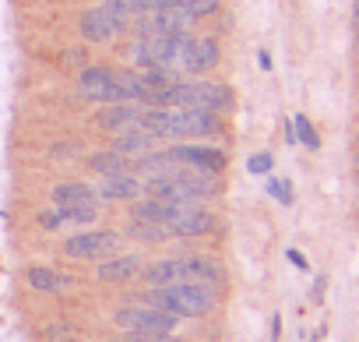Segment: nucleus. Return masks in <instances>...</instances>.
Wrapping results in <instances>:
<instances>
[{"mask_svg":"<svg viewBox=\"0 0 359 342\" xmlns=\"http://www.w3.org/2000/svg\"><path fill=\"white\" fill-rule=\"evenodd\" d=\"M25 282H29L32 289H39V293H64V289L74 286L71 275L53 272V268H43V265H32V268L25 272Z\"/></svg>","mask_w":359,"mask_h":342,"instance_id":"2eb2a0df","label":"nucleus"},{"mask_svg":"<svg viewBox=\"0 0 359 342\" xmlns=\"http://www.w3.org/2000/svg\"><path fill=\"white\" fill-rule=\"evenodd\" d=\"M113 342H141V338H137V335H130V331H127V338H113Z\"/></svg>","mask_w":359,"mask_h":342,"instance_id":"a878e982","label":"nucleus"},{"mask_svg":"<svg viewBox=\"0 0 359 342\" xmlns=\"http://www.w3.org/2000/svg\"><path fill=\"white\" fill-rule=\"evenodd\" d=\"M162 230H165V237H205L215 230V216L201 205H172Z\"/></svg>","mask_w":359,"mask_h":342,"instance_id":"0eeeda50","label":"nucleus"},{"mask_svg":"<svg viewBox=\"0 0 359 342\" xmlns=\"http://www.w3.org/2000/svg\"><path fill=\"white\" fill-rule=\"evenodd\" d=\"M219 64V46L212 39H201V36H187L184 39V50H180V71H187V74H208L212 67Z\"/></svg>","mask_w":359,"mask_h":342,"instance_id":"9d476101","label":"nucleus"},{"mask_svg":"<svg viewBox=\"0 0 359 342\" xmlns=\"http://www.w3.org/2000/svg\"><path fill=\"white\" fill-rule=\"evenodd\" d=\"M141 279L155 289V286H169V282H180L184 279V265H180V258H158L151 265L141 268Z\"/></svg>","mask_w":359,"mask_h":342,"instance_id":"dca6fc26","label":"nucleus"},{"mask_svg":"<svg viewBox=\"0 0 359 342\" xmlns=\"http://www.w3.org/2000/svg\"><path fill=\"white\" fill-rule=\"evenodd\" d=\"M102 4H106L109 11H116L123 22H127V18H137V15H144V11H151L148 0H102Z\"/></svg>","mask_w":359,"mask_h":342,"instance_id":"6ab92c4d","label":"nucleus"},{"mask_svg":"<svg viewBox=\"0 0 359 342\" xmlns=\"http://www.w3.org/2000/svg\"><path fill=\"white\" fill-rule=\"evenodd\" d=\"M39 226H43V230H60V226H64V216H60L57 209H53V212H39Z\"/></svg>","mask_w":359,"mask_h":342,"instance_id":"5701e85b","label":"nucleus"},{"mask_svg":"<svg viewBox=\"0 0 359 342\" xmlns=\"http://www.w3.org/2000/svg\"><path fill=\"white\" fill-rule=\"evenodd\" d=\"M141 127L148 134H155L158 141H165V138H208L219 131V117L208 110L148 106V110H141Z\"/></svg>","mask_w":359,"mask_h":342,"instance_id":"f257e3e1","label":"nucleus"},{"mask_svg":"<svg viewBox=\"0 0 359 342\" xmlns=\"http://www.w3.org/2000/svg\"><path fill=\"white\" fill-rule=\"evenodd\" d=\"M144 191V184L134 173H116V177H102V184L95 188V198L102 202H134Z\"/></svg>","mask_w":359,"mask_h":342,"instance_id":"ddd939ff","label":"nucleus"},{"mask_svg":"<svg viewBox=\"0 0 359 342\" xmlns=\"http://www.w3.org/2000/svg\"><path fill=\"white\" fill-rule=\"evenodd\" d=\"M151 106H184V110H208V113H226L233 110V88L219 81H172L158 92L148 96Z\"/></svg>","mask_w":359,"mask_h":342,"instance_id":"f03ea898","label":"nucleus"},{"mask_svg":"<svg viewBox=\"0 0 359 342\" xmlns=\"http://www.w3.org/2000/svg\"><path fill=\"white\" fill-rule=\"evenodd\" d=\"M120 251V233L113 230H88L64 244V254L74 261H106Z\"/></svg>","mask_w":359,"mask_h":342,"instance_id":"423d86ee","label":"nucleus"},{"mask_svg":"<svg viewBox=\"0 0 359 342\" xmlns=\"http://www.w3.org/2000/svg\"><path fill=\"white\" fill-rule=\"evenodd\" d=\"M113 321H116L123 331L137 335L141 342H165V338L172 335V328L180 324L176 314H169V310H162V307H144V303H137V307H120V310L113 314Z\"/></svg>","mask_w":359,"mask_h":342,"instance_id":"20e7f679","label":"nucleus"},{"mask_svg":"<svg viewBox=\"0 0 359 342\" xmlns=\"http://www.w3.org/2000/svg\"><path fill=\"white\" fill-rule=\"evenodd\" d=\"M165 155L184 169H198V173H212V177H219L229 162L222 148H205V145H172L165 148Z\"/></svg>","mask_w":359,"mask_h":342,"instance_id":"6e6552de","label":"nucleus"},{"mask_svg":"<svg viewBox=\"0 0 359 342\" xmlns=\"http://www.w3.org/2000/svg\"><path fill=\"white\" fill-rule=\"evenodd\" d=\"M292 131H296V138H299V141H303L310 152H317V148H320V138H317L313 124H310L303 113H296V117H292Z\"/></svg>","mask_w":359,"mask_h":342,"instance_id":"aec40b11","label":"nucleus"},{"mask_svg":"<svg viewBox=\"0 0 359 342\" xmlns=\"http://www.w3.org/2000/svg\"><path fill=\"white\" fill-rule=\"evenodd\" d=\"M271 162H275V159H271L268 152H254V155L247 159V169H250L254 177H268V173H271Z\"/></svg>","mask_w":359,"mask_h":342,"instance_id":"412c9836","label":"nucleus"},{"mask_svg":"<svg viewBox=\"0 0 359 342\" xmlns=\"http://www.w3.org/2000/svg\"><path fill=\"white\" fill-rule=\"evenodd\" d=\"M151 307H162L176 317H205L219 303V289L205 282H169L151 289Z\"/></svg>","mask_w":359,"mask_h":342,"instance_id":"7ed1b4c3","label":"nucleus"},{"mask_svg":"<svg viewBox=\"0 0 359 342\" xmlns=\"http://www.w3.org/2000/svg\"><path fill=\"white\" fill-rule=\"evenodd\" d=\"M268 195L278 198L282 205H292V184L289 180H268Z\"/></svg>","mask_w":359,"mask_h":342,"instance_id":"4be33fe9","label":"nucleus"},{"mask_svg":"<svg viewBox=\"0 0 359 342\" xmlns=\"http://www.w3.org/2000/svg\"><path fill=\"white\" fill-rule=\"evenodd\" d=\"M141 103H106L102 110H99V127L102 131H109V134H120V131H130V127H137L141 124Z\"/></svg>","mask_w":359,"mask_h":342,"instance_id":"9b49d317","label":"nucleus"},{"mask_svg":"<svg viewBox=\"0 0 359 342\" xmlns=\"http://www.w3.org/2000/svg\"><path fill=\"white\" fill-rule=\"evenodd\" d=\"M278 335H282V317L275 314V317H271V338L278 342Z\"/></svg>","mask_w":359,"mask_h":342,"instance_id":"393cba45","label":"nucleus"},{"mask_svg":"<svg viewBox=\"0 0 359 342\" xmlns=\"http://www.w3.org/2000/svg\"><path fill=\"white\" fill-rule=\"evenodd\" d=\"M148 4L151 8H176V11H187V15L201 18V15H215L222 0H148Z\"/></svg>","mask_w":359,"mask_h":342,"instance_id":"a211bd4d","label":"nucleus"},{"mask_svg":"<svg viewBox=\"0 0 359 342\" xmlns=\"http://www.w3.org/2000/svg\"><path fill=\"white\" fill-rule=\"evenodd\" d=\"M50 202L64 216V223H95L99 216V202L88 184H57L50 191Z\"/></svg>","mask_w":359,"mask_h":342,"instance_id":"39448f33","label":"nucleus"},{"mask_svg":"<svg viewBox=\"0 0 359 342\" xmlns=\"http://www.w3.org/2000/svg\"><path fill=\"white\" fill-rule=\"evenodd\" d=\"M141 268H144L141 254H113V258L99 261L95 275H99V282H130L141 275Z\"/></svg>","mask_w":359,"mask_h":342,"instance_id":"f8f14e48","label":"nucleus"},{"mask_svg":"<svg viewBox=\"0 0 359 342\" xmlns=\"http://www.w3.org/2000/svg\"><path fill=\"white\" fill-rule=\"evenodd\" d=\"M155 141H158V138H155V134H148V131L137 124V127H130V131H120V134H116V141H113L109 148L123 152L127 159H137V155L151 152V145H155Z\"/></svg>","mask_w":359,"mask_h":342,"instance_id":"4468645a","label":"nucleus"},{"mask_svg":"<svg viewBox=\"0 0 359 342\" xmlns=\"http://www.w3.org/2000/svg\"><path fill=\"white\" fill-rule=\"evenodd\" d=\"M88 169L99 173V177H116V173H130V159L123 152H116V148H106V152L88 159Z\"/></svg>","mask_w":359,"mask_h":342,"instance_id":"f3484780","label":"nucleus"},{"mask_svg":"<svg viewBox=\"0 0 359 342\" xmlns=\"http://www.w3.org/2000/svg\"><path fill=\"white\" fill-rule=\"evenodd\" d=\"M123 25H127V22H123L116 11H109L106 4H95V8L81 11V22H78L81 39H88V43H106V39H113L116 32H123Z\"/></svg>","mask_w":359,"mask_h":342,"instance_id":"1a4fd4ad","label":"nucleus"},{"mask_svg":"<svg viewBox=\"0 0 359 342\" xmlns=\"http://www.w3.org/2000/svg\"><path fill=\"white\" fill-rule=\"evenodd\" d=\"M285 258H289V261H292V265H296V268H303V272H306V268H310V265H306V258H303V254H299V251H285Z\"/></svg>","mask_w":359,"mask_h":342,"instance_id":"b1692460","label":"nucleus"}]
</instances>
